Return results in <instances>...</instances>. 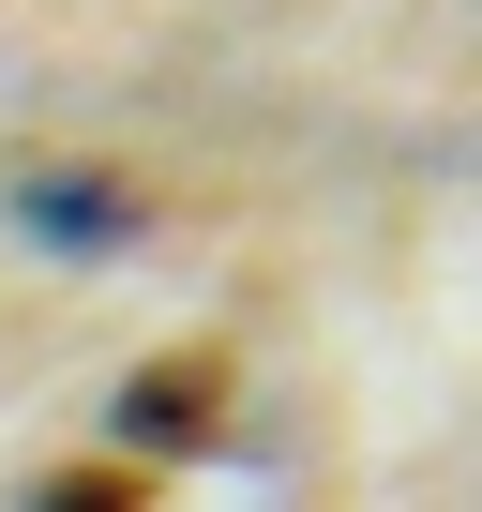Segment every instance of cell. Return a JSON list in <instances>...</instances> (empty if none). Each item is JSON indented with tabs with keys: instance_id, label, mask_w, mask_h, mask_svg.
<instances>
[{
	"instance_id": "6da1fadb",
	"label": "cell",
	"mask_w": 482,
	"mask_h": 512,
	"mask_svg": "<svg viewBox=\"0 0 482 512\" xmlns=\"http://www.w3.org/2000/svg\"><path fill=\"white\" fill-rule=\"evenodd\" d=\"M121 437H136V452H226V437H241L226 347H151V362L121 377Z\"/></svg>"
},
{
	"instance_id": "7a4b0ae2",
	"label": "cell",
	"mask_w": 482,
	"mask_h": 512,
	"mask_svg": "<svg viewBox=\"0 0 482 512\" xmlns=\"http://www.w3.org/2000/svg\"><path fill=\"white\" fill-rule=\"evenodd\" d=\"M0 196H16V226H46V241H76V256H106V241H136V196H121L106 166H16Z\"/></svg>"
},
{
	"instance_id": "3957f363",
	"label": "cell",
	"mask_w": 482,
	"mask_h": 512,
	"mask_svg": "<svg viewBox=\"0 0 482 512\" xmlns=\"http://www.w3.org/2000/svg\"><path fill=\"white\" fill-rule=\"evenodd\" d=\"M31 512H151V467L136 452H91V467H46Z\"/></svg>"
}]
</instances>
